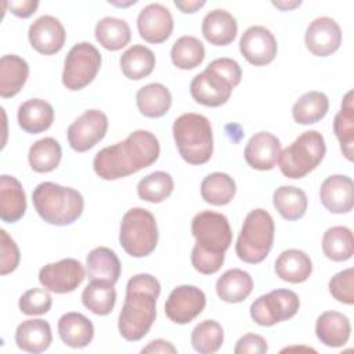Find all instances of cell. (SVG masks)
Returning <instances> with one entry per match:
<instances>
[{
	"mask_svg": "<svg viewBox=\"0 0 354 354\" xmlns=\"http://www.w3.org/2000/svg\"><path fill=\"white\" fill-rule=\"evenodd\" d=\"M160 283L151 274H137L126 285V297L119 314L118 329L129 342L141 340L156 318V300Z\"/></svg>",
	"mask_w": 354,
	"mask_h": 354,
	"instance_id": "cell-2",
	"label": "cell"
},
{
	"mask_svg": "<svg viewBox=\"0 0 354 354\" xmlns=\"http://www.w3.org/2000/svg\"><path fill=\"white\" fill-rule=\"evenodd\" d=\"M106 131L108 116L100 109H88L69 124L66 137L73 151L86 152L98 144Z\"/></svg>",
	"mask_w": 354,
	"mask_h": 354,
	"instance_id": "cell-12",
	"label": "cell"
},
{
	"mask_svg": "<svg viewBox=\"0 0 354 354\" xmlns=\"http://www.w3.org/2000/svg\"><path fill=\"white\" fill-rule=\"evenodd\" d=\"M268 346L263 336L256 333H246L238 339L234 353L235 354H264L267 353Z\"/></svg>",
	"mask_w": 354,
	"mask_h": 354,
	"instance_id": "cell-47",
	"label": "cell"
},
{
	"mask_svg": "<svg viewBox=\"0 0 354 354\" xmlns=\"http://www.w3.org/2000/svg\"><path fill=\"white\" fill-rule=\"evenodd\" d=\"M0 238H1L0 274L7 275L18 267L21 260V253L15 241L7 234L6 230H0Z\"/></svg>",
	"mask_w": 354,
	"mask_h": 354,
	"instance_id": "cell-46",
	"label": "cell"
},
{
	"mask_svg": "<svg viewBox=\"0 0 354 354\" xmlns=\"http://www.w3.org/2000/svg\"><path fill=\"white\" fill-rule=\"evenodd\" d=\"M206 296L202 289L194 285H180L174 288L166 303V317L178 325H185L194 321L205 308Z\"/></svg>",
	"mask_w": 354,
	"mask_h": 354,
	"instance_id": "cell-14",
	"label": "cell"
},
{
	"mask_svg": "<svg viewBox=\"0 0 354 354\" xmlns=\"http://www.w3.org/2000/svg\"><path fill=\"white\" fill-rule=\"evenodd\" d=\"M239 51L243 58L254 66L268 65L274 61L278 51L277 39L266 26L254 25L242 33Z\"/></svg>",
	"mask_w": 354,
	"mask_h": 354,
	"instance_id": "cell-15",
	"label": "cell"
},
{
	"mask_svg": "<svg viewBox=\"0 0 354 354\" xmlns=\"http://www.w3.org/2000/svg\"><path fill=\"white\" fill-rule=\"evenodd\" d=\"M238 33L236 19L225 10H212L202 21V35L213 46H228Z\"/></svg>",
	"mask_w": 354,
	"mask_h": 354,
	"instance_id": "cell-25",
	"label": "cell"
},
{
	"mask_svg": "<svg viewBox=\"0 0 354 354\" xmlns=\"http://www.w3.org/2000/svg\"><path fill=\"white\" fill-rule=\"evenodd\" d=\"M87 274L90 279H98L115 285L122 272V264L116 253L105 246L93 249L86 259Z\"/></svg>",
	"mask_w": 354,
	"mask_h": 354,
	"instance_id": "cell-29",
	"label": "cell"
},
{
	"mask_svg": "<svg viewBox=\"0 0 354 354\" xmlns=\"http://www.w3.org/2000/svg\"><path fill=\"white\" fill-rule=\"evenodd\" d=\"M174 189L173 177L166 171H153L137 184V194L140 199L149 203H160L167 199Z\"/></svg>",
	"mask_w": 354,
	"mask_h": 354,
	"instance_id": "cell-42",
	"label": "cell"
},
{
	"mask_svg": "<svg viewBox=\"0 0 354 354\" xmlns=\"http://www.w3.org/2000/svg\"><path fill=\"white\" fill-rule=\"evenodd\" d=\"M325 153L324 136L315 130H307L279 152L278 166L285 177L303 178L322 162Z\"/></svg>",
	"mask_w": 354,
	"mask_h": 354,
	"instance_id": "cell-7",
	"label": "cell"
},
{
	"mask_svg": "<svg viewBox=\"0 0 354 354\" xmlns=\"http://www.w3.org/2000/svg\"><path fill=\"white\" fill-rule=\"evenodd\" d=\"M236 192V184L234 178L221 171L207 174L201 183V195L206 203L214 206L228 205Z\"/></svg>",
	"mask_w": 354,
	"mask_h": 354,
	"instance_id": "cell-35",
	"label": "cell"
},
{
	"mask_svg": "<svg viewBox=\"0 0 354 354\" xmlns=\"http://www.w3.org/2000/svg\"><path fill=\"white\" fill-rule=\"evenodd\" d=\"M116 301V290L112 283L91 279L83 289L82 303L95 315H108L112 313Z\"/></svg>",
	"mask_w": 354,
	"mask_h": 354,
	"instance_id": "cell-40",
	"label": "cell"
},
{
	"mask_svg": "<svg viewBox=\"0 0 354 354\" xmlns=\"http://www.w3.org/2000/svg\"><path fill=\"white\" fill-rule=\"evenodd\" d=\"M137 108L147 118H162L171 106V94L162 83H149L141 87L136 95Z\"/></svg>",
	"mask_w": 354,
	"mask_h": 354,
	"instance_id": "cell-31",
	"label": "cell"
},
{
	"mask_svg": "<svg viewBox=\"0 0 354 354\" xmlns=\"http://www.w3.org/2000/svg\"><path fill=\"white\" fill-rule=\"evenodd\" d=\"M97 41L109 51H118L126 47L131 40V30L124 19L105 17L100 19L94 30Z\"/></svg>",
	"mask_w": 354,
	"mask_h": 354,
	"instance_id": "cell-34",
	"label": "cell"
},
{
	"mask_svg": "<svg viewBox=\"0 0 354 354\" xmlns=\"http://www.w3.org/2000/svg\"><path fill=\"white\" fill-rule=\"evenodd\" d=\"M141 353H170V354H174L177 353V348L167 340H163V339H156V340H152L149 342L142 350Z\"/></svg>",
	"mask_w": 354,
	"mask_h": 354,
	"instance_id": "cell-49",
	"label": "cell"
},
{
	"mask_svg": "<svg viewBox=\"0 0 354 354\" xmlns=\"http://www.w3.org/2000/svg\"><path fill=\"white\" fill-rule=\"evenodd\" d=\"M274 235L275 225L271 214L264 209L250 210L235 243L236 256L249 264L261 263L272 248Z\"/></svg>",
	"mask_w": 354,
	"mask_h": 354,
	"instance_id": "cell-6",
	"label": "cell"
},
{
	"mask_svg": "<svg viewBox=\"0 0 354 354\" xmlns=\"http://www.w3.org/2000/svg\"><path fill=\"white\" fill-rule=\"evenodd\" d=\"M304 43L313 55L328 57L339 50L342 44V29L333 18H315L307 26Z\"/></svg>",
	"mask_w": 354,
	"mask_h": 354,
	"instance_id": "cell-16",
	"label": "cell"
},
{
	"mask_svg": "<svg viewBox=\"0 0 354 354\" xmlns=\"http://www.w3.org/2000/svg\"><path fill=\"white\" fill-rule=\"evenodd\" d=\"M159 153L158 138L148 130H136L123 141L98 151L93 169L102 180H118L151 166L158 160Z\"/></svg>",
	"mask_w": 354,
	"mask_h": 354,
	"instance_id": "cell-1",
	"label": "cell"
},
{
	"mask_svg": "<svg viewBox=\"0 0 354 354\" xmlns=\"http://www.w3.org/2000/svg\"><path fill=\"white\" fill-rule=\"evenodd\" d=\"M86 278L83 264L76 259L48 263L39 271V282L50 292L64 295L73 292Z\"/></svg>",
	"mask_w": 354,
	"mask_h": 354,
	"instance_id": "cell-13",
	"label": "cell"
},
{
	"mask_svg": "<svg viewBox=\"0 0 354 354\" xmlns=\"http://www.w3.org/2000/svg\"><path fill=\"white\" fill-rule=\"evenodd\" d=\"M29 76L28 62L15 54H7L0 58V95L11 98L25 86Z\"/></svg>",
	"mask_w": 354,
	"mask_h": 354,
	"instance_id": "cell-28",
	"label": "cell"
},
{
	"mask_svg": "<svg viewBox=\"0 0 354 354\" xmlns=\"http://www.w3.org/2000/svg\"><path fill=\"white\" fill-rule=\"evenodd\" d=\"M17 119L24 131L39 134L51 127L54 122V108L41 98H30L19 105Z\"/></svg>",
	"mask_w": 354,
	"mask_h": 354,
	"instance_id": "cell-22",
	"label": "cell"
},
{
	"mask_svg": "<svg viewBox=\"0 0 354 354\" xmlns=\"http://www.w3.org/2000/svg\"><path fill=\"white\" fill-rule=\"evenodd\" d=\"M174 28L171 12L167 7L159 3H151L145 6L137 17V29L148 43L158 44L166 41Z\"/></svg>",
	"mask_w": 354,
	"mask_h": 354,
	"instance_id": "cell-17",
	"label": "cell"
},
{
	"mask_svg": "<svg viewBox=\"0 0 354 354\" xmlns=\"http://www.w3.org/2000/svg\"><path fill=\"white\" fill-rule=\"evenodd\" d=\"M173 137L178 153L189 165H203L213 155V131L209 119L188 112L173 123Z\"/></svg>",
	"mask_w": 354,
	"mask_h": 354,
	"instance_id": "cell-5",
	"label": "cell"
},
{
	"mask_svg": "<svg viewBox=\"0 0 354 354\" xmlns=\"http://www.w3.org/2000/svg\"><path fill=\"white\" fill-rule=\"evenodd\" d=\"M174 4H176V7L180 8L183 12H185V14H194V12H196L199 8H202V7L206 4V1H203V0H176Z\"/></svg>",
	"mask_w": 354,
	"mask_h": 354,
	"instance_id": "cell-50",
	"label": "cell"
},
{
	"mask_svg": "<svg viewBox=\"0 0 354 354\" xmlns=\"http://www.w3.org/2000/svg\"><path fill=\"white\" fill-rule=\"evenodd\" d=\"M62 149L59 142L53 137H44L33 142L28 152L29 166L37 173H50L61 162Z\"/></svg>",
	"mask_w": 354,
	"mask_h": 354,
	"instance_id": "cell-38",
	"label": "cell"
},
{
	"mask_svg": "<svg viewBox=\"0 0 354 354\" xmlns=\"http://www.w3.org/2000/svg\"><path fill=\"white\" fill-rule=\"evenodd\" d=\"M26 212V196L22 184L8 174L0 177V218L4 223H17Z\"/></svg>",
	"mask_w": 354,
	"mask_h": 354,
	"instance_id": "cell-21",
	"label": "cell"
},
{
	"mask_svg": "<svg viewBox=\"0 0 354 354\" xmlns=\"http://www.w3.org/2000/svg\"><path fill=\"white\" fill-rule=\"evenodd\" d=\"M191 232L196 241L191 252L192 267L205 275L216 274L232 242L228 218L212 210L199 212L191 221Z\"/></svg>",
	"mask_w": 354,
	"mask_h": 354,
	"instance_id": "cell-3",
	"label": "cell"
},
{
	"mask_svg": "<svg viewBox=\"0 0 354 354\" xmlns=\"http://www.w3.org/2000/svg\"><path fill=\"white\" fill-rule=\"evenodd\" d=\"M319 199L326 210L335 214H343L353 210L354 183L343 174H333L324 180L319 188Z\"/></svg>",
	"mask_w": 354,
	"mask_h": 354,
	"instance_id": "cell-19",
	"label": "cell"
},
{
	"mask_svg": "<svg viewBox=\"0 0 354 354\" xmlns=\"http://www.w3.org/2000/svg\"><path fill=\"white\" fill-rule=\"evenodd\" d=\"M322 252L332 261H346L354 254V238L348 227L335 225L322 236Z\"/></svg>",
	"mask_w": 354,
	"mask_h": 354,
	"instance_id": "cell-39",
	"label": "cell"
},
{
	"mask_svg": "<svg viewBox=\"0 0 354 354\" xmlns=\"http://www.w3.org/2000/svg\"><path fill=\"white\" fill-rule=\"evenodd\" d=\"M119 64L123 75L127 79L140 80L152 73L156 58L151 48L141 44H134L120 55Z\"/></svg>",
	"mask_w": 354,
	"mask_h": 354,
	"instance_id": "cell-32",
	"label": "cell"
},
{
	"mask_svg": "<svg viewBox=\"0 0 354 354\" xmlns=\"http://www.w3.org/2000/svg\"><path fill=\"white\" fill-rule=\"evenodd\" d=\"M158 224L155 216L144 207L127 210L120 221L119 242L131 257L149 256L158 245Z\"/></svg>",
	"mask_w": 354,
	"mask_h": 354,
	"instance_id": "cell-8",
	"label": "cell"
},
{
	"mask_svg": "<svg viewBox=\"0 0 354 354\" xmlns=\"http://www.w3.org/2000/svg\"><path fill=\"white\" fill-rule=\"evenodd\" d=\"M58 335L64 344L72 348L88 346L94 337L93 322L80 313H66L58 319Z\"/></svg>",
	"mask_w": 354,
	"mask_h": 354,
	"instance_id": "cell-24",
	"label": "cell"
},
{
	"mask_svg": "<svg viewBox=\"0 0 354 354\" xmlns=\"http://www.w3.org/2000/svg\"><path fill=\"white\" fill-rule=\"evenodd\" d=\"M329 111V100L322 91L303 94L292 106L293 120L299 124H314L325 118Z\"/></svg>",
	"mask_w": 354,
	"mask_h": 354,
	"instance_id": "cell-36",
	"label": "cell"
},
{
	"mask_svg": "<svg viewBox=\"0 0 354 354\" xmlns=\"http://www.w3.org/2000/svg\"><path fill=\"white\" fill-rule=\"evenodd\" d=\"M300 307L299 296L290 289H274L257 297L250 306L252 319L261 326H272L293 318Z\"/></svg>",
	"mask_w": 354,
	"mask_h": 354,
	"instance_id": "cell-10",
	"label": "cell"
},
{
	"mask_svg": "<svg viewBox=\"0 0 354 354\" xmlns=\"http://www.w3.org/2000/svg\"><path fill=\"white\" fill-rule=\"evenodd\" d=\"M224 342L223 326L214 319L199 322L191 333V344L199 354H213L218 351Z\"/></svg>",
	"mask_w": 354,
	"mask_h": 354,
	"instance_id": "cell-43",
	"label": "cell"
},
{
	"mask_svg": "<svg viewBox=\"0 0 354 354\" xmlns=\"http://www.w3.org/2000/svg\"><path fill=\"white\" fill-rule=\"evenodd\" d=\"M53 342L51 326L47 321L40 318L22 321L15 330L17 346L26 351L39 354L46 351Z\"/></svg>",
	"mask_w": 354,
	"mask_h": 354,
	"instance_id": "cell-23",
	"label": "cell"
},
{
	"mask_svg": "<svg viewBox=\"0 0 354 354\" xmlns=\"http://www.w3.org/2000/svg\"><path fill=\"white\" fill-rule=\"evenodd\" d=\"M301 4L300 0L296 1H272V6L282 10V11H288V10H293L296 7H299Z\"/></svg>",
	"mask_w": 354,
	"mask_h": 354,
	"instance_id": "cell-51",
	"label": "cell"
},
{
	"mask_svg": "<svg viewBox=\"0 0 354 354\" xmlns=\"http://www.w3.org/2000/svg\"><path fill=\"white\" fill-rule=\"evenodd\" d=\"M28 37L37 53L53 55L64 47L66 33L59 19L51 15H41L30 24Z\"/></svg>",
	"mask_w": 354,
	"mask_h": 354,
	"instance_id": "cell-18",
	"label": "cell"
},
{
	"mask_svg": "<svg viewBox=\"0 0 354 354\" xmlns=\"http://www.w3.org/2000/svg\"><path fill=\"white\" fill-rule=\"evenodd\" d=\"M275 274L282 281L290 283H301L307 281L313 272L310 256L299 249H286L275 260Z\"/></svg>",
	"mask_w": 354,
	"mask_h": 354,
	"instance_id": "cell-27",
	"label": "cell"
},
{
	"mask_svg": "<svg viewBox=\"0 0 354 354\" xmlns=\"http://www.w3.org/2000/svg\"><path fill=\"white\" fill-rule=\"evenodd\" d=\"M235 88V84L210 64L196 75L189 84L191 97L201 105L216 108L224 105Z\"/></svg>",
	"mask_w": 354,
	"mask_h": 354,
	"instance_id": "cell-11",
	"label": "cell"
},
{
	"mask_svg": "<svg viewBox=\"0 0 354 354\" xmlns=\"http://www.w3.org/2000/svg\"><path fill=\"white\" fill-rule=\"evenodd\" d=\"M333 131L340 144V151L347 160H353L354 153V104L353 90H350L343 101L342 108L333 119Z\"/></svg>",
	"mask_w": 354,
	"mask_h": 354,
	"instance_id": "cell-33",
	"label": "cell"
},
{
	"mask_svg": "<svg viewBox=\"0 0 354 354\" xmlns=\"http://www.w3.org/2000/svg\"><path fill=\"white\" fill-rule=\"evenodd\" d=\"M272 203L277 212L289 221L301 218L307 210V195L301 188L293 185H281L274 191Z\"/></svg>",
	"mask_w": 354,
	"mask_h": 354,
	"instance_id": "cell-37",
	"label": "cell"
},
{
	"mask_svg": "<svg viewBox=\"0 0 354 354\" xmlns=\"http://www.w3.org/2000/svg\"><path fill=\"white\" fill-rule=\"evenodd\" d=\"M32 201L46 223L59 227L75 223L84 209V199L79 191L51 181L40 183L32 194Z\"/></svg>",
	"mask_w": 354,
	"mask_h": 354,
	"instance_id": "cell-4",
	"label": "cell"
},
{
	"mask_svg": "<svg viewBox=\"0 0 354 354\" xmlns=\"http://www.w3.org/2000/svg\"><path fill=\"white\" fill-rule=\"evenodd\" d=\"M170 58L173 65L178 69H194L199 66L205 58V46L194 36H181L173 43Z\"/></svg>",
	"mask_w": 354,
	"mask_h": 354,
	"instance_id": "cell-41",
	"label": "cell"
},
{
	"mask_svg": "<svg viewBox=\"0 0 354 354\" xmlns=\"http://www.w3.org/2000/svg\"><path fill=\"white\" fill-rule=\"evenodd\" d=\"M281 152V141L268 131H259L250 137L245 147V160L256 170H271L275 167Z\"/></svg>",
	"mask_w": 354,
	"mask_h": 354,
	"instance_id": "cell-20",
	"label": "cell"
},
{
	"mask_svg": "<svg viewBox=\"0 0 354 354\" xmlns=\"http://www.w3.org/2000/svg\"><path fill=\"white\" fill-rule=\"evenodd\" d=\"M315 335L328 347H342L351 335L350 319L339 311H325L317 318Z\"/></svg>",
	"mask_w": 354,
	"mask_h": 354,
	"instance_id": "cell-26",
	"label": "cell"
},
{
	"mask_svg": "<svg viewBox=\"0 0 354 354\" xmlns=\"http://www.w3.org/2000/svg\"><path fill=\"white\" fill-rule=\"evenodd\" d=\"M329 293L340 303H354V270L346 268L335 274L329 281Z\"/></svg>",
	"mask_w": 354,
	"mask_h": 354,
	"instance_id": "cell-45",
	"label": "cell"
},
{
	"mask_svg": "<svg viewBox=\"0 0 354 354\" xmlns=\"http://www.w3.org/2000/svg\"><path fill=\"white\" fill-rule=\"evenodd\" d=\"M101 54L88 41L76 43L66 54L62 71V84L77 91L88 86L101 68Z\"/></svg>",
	"mask_w": 354,
	"mask_h": 354,
	"instance_id": "cell-9",
	"label": "cell"
},
{
	"mask_svg": "<svg viewBox=\"0 0 354 354\" xmlns=\"http://www.w3.org/2000/svg\"><path fill=\"white\" fill-rule=\"evenodd\" d=\"M39 7L37 0H19V1H10L8 8L10 11L19 18H29L36 12Z\"/></svg>",
	"mask_w": 354,
	"mask_h": 354,
	"instance_id": "cell-48",
	"label": "cell"
},
{
	"mask_svg": "<svg viewBox=\"0 0 354 354\" xmlns=\"http://www.w3.org/2000/svg\"><path fill=\"white\" fill-rule=\"evenodd\" d=\"M53 297L46 288H33L26 290L18 301V307L25 315H43L50 311Z\"/></svg>",
	"mask_w": 354,
	"mask_h": 354,
	"instance_id": "cell-44",
	"label": "cell"
},
{
	"mask_svg": "<svg viewBox=\"0 0 354 354\" xmlns=\"http://www.w3.org/2000/svg\"><path fill=\"white\" fill-rule=\"evenodd\" d=\"M253 290V279L241 268L227 270L216 282V293L225 303H241Z\"/></svg>",
	"mask_w": 354,
	"mask_h": 354,
	"instance_id": "cell-30",
	"label": "cell"
}]
</instances>
